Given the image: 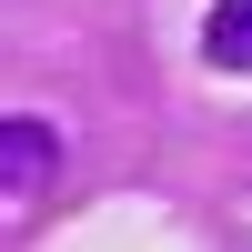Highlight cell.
<instances>
[{
    "mask_svg": "<svg viewBox=\"0 0 252 252\" xmlns=\"http://www.w3.org/2000/svg\"><path fill=\"white\" fill-rule=\"evenodd\" d=\"M51 161H61V141H51L40 111H10V121H0V192H10V212H31V202L51 192Z\"/></svg>",
    "mask_w": 252,
    "mask_h": 252,
    "instance_id": "obj_1",
    "label": "cell"
},
{
    "mask_svg": "<svg viewBox=\"0 0 252 252\" xmlns=\"http://www.w3.org/2000/svg\"><path fill=\"white\" fill-rule=\"evenodd\" d=\"M202 61L212 71H252V0H212L202 10Z\"/></svg>",
    "mask_w": 252,
    "mask_h": 252,
    "instance_id": "obj_2",
    "label": "cell"
}]
</instances>
